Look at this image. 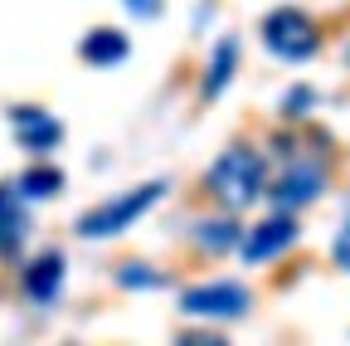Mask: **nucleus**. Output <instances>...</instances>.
<instances>
[{
    "label": "nucleus",
    "instance_id": "11",
    "mask_svg": "<svg viewBox=\"0 0 350 346\" xmlns=\"http://www.w3.org/2000/svg\"><path fill=\"white\" fill-rule=\"evenodd\" d=\"M20 200H49V195H59L64 190V171L59 166H44V161H34V166H25V176H20Z\"/></svg>",
    "mask_w": 350,
    "mask_h": 346
},
{
    "label": "nucleus",
    "instance_id": "13",
    "mask_svg": "<svg viewBox=\"0 0 350 346\" xmlns=\"http://www.w3.org/2000/svg\"><path fill=\"white\" fill-rule=\"evenodd\" d=\"M200 244H204L209 254H224V249L239 244V225H229V220H209V225H200Z\"/></svg>",
    "mask_w": 350,
    "mask_h": 346
},
{
    "label": "nucleus",
    "instance_id": "15",
    "mask_svg": "<svg viewBox=\"0 0 350 346\" xmlns=\"http://www.w3.org/2000/svg\"><path fill=\"white\" fill-rule=\"evenodd\" d=\"M282 108H287V117H301V112H306V108H312V88H292V93H287V103H282Z\"/></svg>",
    "mask_w": 350,
    "mask_h": 346
},
{
    "label": "nucleus",
    "instance_id": "9",
    "mask_svg": "<svg viewBox=\"0 0 350 346\" xmlns=\"http://www.w3.org/2000/svg\"><path fill=\"white\" fill-rule=\"evenodd\" d=\"M29 234V220H25V210H20V190L10 186H0V254H15Z\"/></svg>",
    "mask_w": 350,
    "mask_h": 346
},
{
    "label": "nucleus",
    "instance_id": "14",
    "mask_svg": "<svg viewBox=\"0 0 350 346\" xmlns=\"http://www.w3.org/2000/svg\"><path fill=\"white\" fill-rule=\"evenodd\" d=\"M142 269H146V264H126V269H122V283H126V288H161V283H165L161 273H142Z\"/></svg>",
    "mask_w": 350,
    "mask_h": 346
},
{
    "label": "nucleus",
    "instance_id": "18",
    "mask_svg": "<svg viewBox=\"0 0 350 346\" xmlns=\"http://www.w3.org/2000/svg\"><path fill=\"white\" fill-rule=\"evenodd\" d=\"M345 59H350V49H345Z\"/></svg>",
    "mask_w": 350,
    "mask_h": 346
},
{
    "label": "nucleus",
    "instance_id": "17",
    "mask_svg": "<svg viewBox=\"0 0 350 346\" xmlns=\"http://www.w3.org/2000/svg\"><path fill=\"white\" fill-rule=\"evenodd\" d=\"M331 254H336V264H340V269L350 273V225H345V230L336 234V244H331Z\"/></svg>",
    "mask_w": 350,
    "mask_h": 346
},
{
    "label": "nucleus",
    "instance_id": "16",
    "mask_svg": "<svg viewBox=\"0 0 350 346\" xmlns=\"http://www.w3.org/2000/svg\"><path fill=\"white\" fill-rule=\"evenodd\" d=\"M126 10L142 15V20H156V15L165 10V0H126Z\"/></svg>",
    "mask_w": 350,
    "mask_h": 346
},
{
    "label": "nucleus",
    "instance_id": "6",
    "mask_svg": "<svg viewBox=\"0 0 350 346\" xmlns=\"http://www.w3.org/2000/svg\"><path fill=\"white\" fill-rule=\"evenodd\" d=\"M287 244H297V220L282 210V214H273V220H262V225H253L243 234V258L248 264H268V258H278Z\"/></svg>",
    "mask_w": 350,
    "mask_h": 346
},
{
    "label": "nucleus",
    "instance_id": "5",
    "mask_svg": "<svg viewBox=\"0 0 350 346\" xmlns=\"http://www.w3.org/2000/svg\"><path fill=\"white\" fill-rule=\"evenodd\" d=\"M321 190H326V171L317 166V161H292L282 176L273 181V205L278 210H301V205H312V200H321Z\"/></svg>",
    "mask_w": 350,
    "mask_h": 346
},
{
    "label": "nucleus",
    "instance_id": "3",
    "mask_svg": "<svg viewBox=\"0 0 350 346\" xmlns=\"http://www.w3.org/2000/svg\"><path fill=\"white\" fill-rule=\"evenodd\" d=\"M262 45L287 64H301V59H312L321 49V34H317L312 15H301L297 5H282V10H273L262 20Z\"/></svg>",
    "mask_w": 350,
    "mask_h": 346
},
{
    "label": "nucleus",
    "instance_id": "2",
    "mask_svg": "<svg viewBox=\"0 0 350 346\" xmlns=\"http://www.w3.org/2000/svg\"><path fill=\"white\" fill-rule=\"evenodd\" d=\"M165 195V186L161 181H151V186H137V190H126V195H117V200H103L98 210H88L83 220H78V234L83 239H107V234H122L137 214H146L156 200Z\"/></svg>",
    "mask_w": 350,
    "mask_h": 346
},
{
    "label": "nucleus",
    "instance_id": "4",
    "mask_svg": "<svg viewBox=\"0 0 350 346\" xmlns=\"http://www.w3.org/2000/svg\"><path fill=\"white\" fill-rule=\"evenodd\" d=\"M248 288H239V283H224V278H214V283H195V288H185L180 293V312L185 317H219V322H234V317H243L248 312Z\"/></svg>",
    "mask_w": 350,
    "mask_h": 346
},
{
    "label": "nucleus",
    "instance_id": "8",
    "mask_svg": "<svg viewBox=\"0 0 350 346\" xmlns=\"http://www.w3.org/2000/svg\"><path fill=\"white\" fill-rule=\"evenodd\" d=\"M59 283H64V254H54V249L39 254L25 269V297H34V302H49L59 293Z\"/></svg>",
    "mask_w": 350,
    "mask_h": 346
},
{
    "label": "nucleus",
    "instance_id": "10",
    "mask_svg": "<svg viewBox=\"0 0 350 346\" xmlns=\"http://www.w3.org/2000/svg\"><path fill=\"white\" fill-rule=\"evenodd\" d=\"M83 64H93V69H107V64H122L126 59V34L122 29H88L83 39Z\"/></svg>",
    "mask_w": 350,
    "mask_h": 346
},
{
    "label": "nucleus",
    "instance_id": "1",
    "mask_svg": "<svg viewBox=\"0 0 350 346\" xmlns=\"http://www.w3.org/2000/svg\"><path fill=\"white\" fill-rule=\"evenodd\" d=\"M262 186H268V171H262V156L253 147H229L204 176V190L224 210H248L262 195Z\"/></svg>",
    "mask_w": 350,
    "mask_h": 346
},
{
    "label": "nucleus",
    "instance_id": "12",
    "mask_svg": "<svg viewBox=\"0 0 350 346\" xmlns=\"http://www.w3.org/2000/svg\"><path fill=\"white\" fill-rule=\"evenodd\" d=\"M234 59H239V45H234V39H224V45L214 49V59H209L204 98H219V88H229V78H234Z\"/></svg>",
    "mask_w": 350,
    "mask_h": 346
},
{
    "label": "nucleus",
    "instance_id": "7",
    "mask_svg": "<svg viewBox=\"0 0 350 346\" xmlns=\"http://www.w3.org/2000/svg\"><path fill=\"white\" fill-rule=\"evenodd\" d=\"M15 137H20V147L25 151H34V156H44V151H54L59 142H64V127L44 112V108H15Z\"/></svg>",
    "mask_w": 350,
    "mask_h": 346
}]
</instances>
